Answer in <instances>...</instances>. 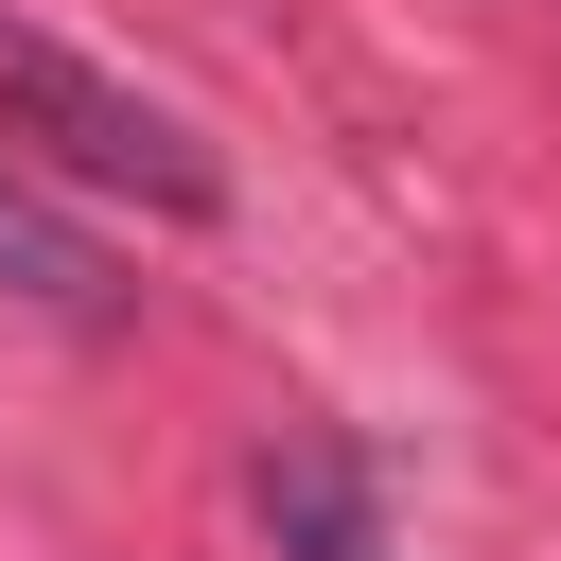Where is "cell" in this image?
I'll use <instances>...</instances> for the list:
<instances>
[{"instance_id": "6da1fadb", "label": "cell", "mask_w": 561, "mask_h": 561, "mask_svg": "<svg viewBox=\"0 0 561 561\" xmlns=\"http://www.w3.org/2000/svg\"><path fill=\"white\" fill-rule=\"evenodd\" d=\"M0 158H18L35 193H53V175H88V193H140V210H175V228L228 193V175H210V140H193L158 88H123L105 53H70V35H53V18H18V0H0Z\"/></svg>"}, {"instance_id": "7a4b0ae2", "label": "cell", "mask_w": 561, "mask_h": 561, "mask_svg": "<svg viewBox=\"0 0 561 561\" xmlns=\"http://www.w3.org/2000/svg\"><path fill=\"white\" fill-rule=\"evenodd\" d=\"M263 543H280V561H403L386 473H368L333 421H280V438H263Z\"/></svg>"}, {"instance_id": "3957f363", "label": "cell", "mask_w": 561, "mask_h": 561, "mask_svg": "<svg viewBox=\"0 0 561 561\" xmlns=\"http://www.w3.org/2000/svg\"><path fill=\"white\" fill-rule=\"evenodd\" d=\"M0 298H35V316H70V333H105V316H123L105 245H88V228H70V210H53L18 158H0Z\"/></svg>"}]
</instances>
